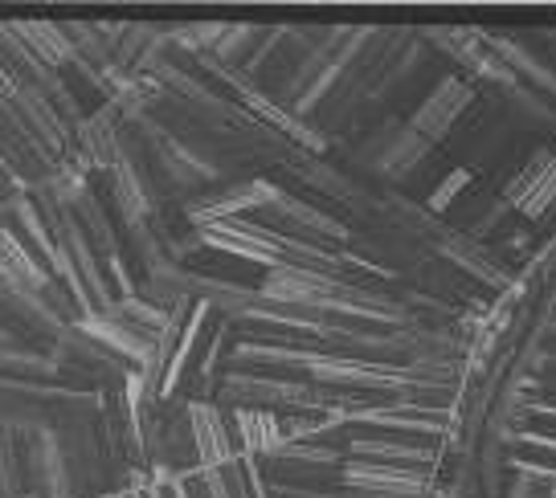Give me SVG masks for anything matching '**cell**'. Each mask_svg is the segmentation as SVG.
<instances>
[{
  "label": "cell",
  "mask_w": 556,
  "mask_h": 498,
  "mask_svg": "<svg viewBox=\"0 0 556 498\" xmlns=\"http://www.w3.org/2000/svg\"><path fill=\"white\" fill-rule=\"evenodd\" d=\"M21 462H25V498H78L50 425L21 433Z\"/></svg>",
  "instance_id": "1"
},
{
  "label": "cell",
  "mask_w": 556,
  "mask_h": 498,
  "mask_svg": "<svg viewBox=\"0 0 556 498\" xmlns=\"http://www.w3.org/2000/svg\"><path fill=\"white\" fill-rule=\"evenodd\" d=\"M119 139L123 119L115 115V106H94L87 119L74 127V155L70 159H78L90 176H106L119 159Z\"/></svg>",
  "instance_id": "2"
},
{
  "label": "cell",
  "mask_w": 556,
  "mask_h": 498,
  "mask_svg": "<svg viewBox=\"0 0 556 498\" xmlns=\"http://www.w3.org/2000/svg\"><path fill=\"white\" fill-rule=\"evenodd\" d=\"M9 106H13V111H17V119L34 131L37 143L53 155V164H62V159L74 155V131L62 123V115L53 111V103L41 94V90L17 87L13 90V99H9Z\"/></svg>",
  "instance_id": "3"
},
{
  "label": "cell",
  "mask_w": 556,
  "mask_h": 498,
  "mask_svg": "<svg viewBox=\"0 0 556 498\" xmlns=\"http://www.w3.org/2000/svg\"><path fill=\"white\" fill-rule=\"evenodd\" d=\"M70 327H78L87 340H94L99 347H106L111 356H119L127 368L148 363V356L156 352V340H152V335H143L139 327L127 323L115 307L103 310V315H87V319H78V323H70Z\"/></svg>",
  "instance_id": "4"
},
{
  "label": "cell",
  "mask_w": 556,
  "mask_h": 498,
  "mask_svg": "<svg viewBox=\"0 0 556 498\" xmlns=\"http://www.w3.org/2000/svg\"><path fill=\"white\" fill-rule=\"evenodd\" d=\"M0 282L29 294H46V286L53 282L50 270L37 261V254L17 238V229L9 221H0Z\"/></svg>",
  "instance_id": "5"
},
{
  "label": "cell",
  "mask_w": 556,
  "mask_h": 498,
  "mask_svg": "<svg viewBox=\"0 0 556 498\" xmlns=\"http://www.w3.org/2000/svg\"><path fill=\"white\" fill-rule=\"evenodd\" d=\"M9 25H13L17 41L34 53L37 62H46V66L58 69V74H66V69L74 66L78 53H74V41H70L62 21H9Z\"/></svg>",
  "instance_id": "6"
},
{
  "label": "cell",
  "mask_w": 556,
  "mask_h": 498,
  "mask_svg": "<svg viewBox=\"0 0 556 498\" xmlns=\"http://www.w3.org/2000/svg\"><path fill=\"white\" fill-rule=\"evenodd\" d=\"M70 217L78 221L83 238L90 241V250L99 254V261L111 258V254H119V221L106 213V201H103V192H99V176H94L90 189L78 196V205L70 208Z\"/></svg>",
  "instance_id": "7"
},
{
  "label": "cell",
  "mask_w": 556,
  "mask_h": 498,
  "mask_svg": "<svg viewBox=\"0 0 556 498\" xmlns=\"http://www.w3.org/2000/svg\"><path fill=\"white\" fill-rule=\"evenodd\" d=\"M229 437H238L245 454H270V449H278V442H282V425H278L275 412L242 409L229 417Z\"/></svg>",
  "instance_id": "8"
},
{
  "label": "cell",
  "mask_w": 556,
  "mask_h": 498,
  "mask_svg": "<svg viewBox=\"0 0 556 498\" xmlns=\"http://www.w3.org/2000/svg\"><path fill=\"white\" fill-rule=\"evenodd\" d=\"M0 344H34V347H41L37 340H29L25 331H13V327H4V323H0Z\"/></svg>",
  "instance_id": "9"
}]
</instances>
